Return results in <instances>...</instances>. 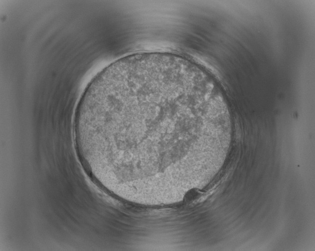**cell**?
Segmentation results:
<instances>
[{
  "instance_id": "cell-1",
  "label": "cell",
  "mask_w": 315,
  "mask_h": 251,
  "mask_svg": "<svg viewBox=\"0 0 315 251\" xmlns=\"http://www.w3.org/2000/svg\"><path fill=\"white\" fill-rule=\"evenodd\" d=\"M193 89L172 73L152 69L117 72L84 94L80 129L99 162L125 172L175 161L182 122L200 115Z\"/></svg>"
},
{
  "instance_id": "cell-2",
  "label": "cell",
  "mask_w": 315,
  "mask_h": 251,
  "mask_svg": "<svg viewBox=\"0 0 315 251\" xmlns=\"http://www.w3.org/2000/svg\"><path fill=\"white\" fill-rule=\"evenodd\" d=\"M198 193L194 190H192L190 192L186 194V197L188 199V201H192L197 198Z\"/></svg>"
}]
</instances>
